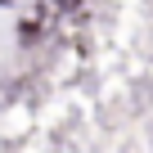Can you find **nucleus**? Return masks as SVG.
<instances>
[]
</instances>
